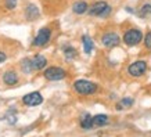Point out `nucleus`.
<instances>
[{"mask_svg": "<svg viewBox=\"0 0 151 137\" xmlns=\"http://www.w3.org/2000/svg\"><path fill=\"white\" fill-rule=\"evenodd\" d=\"M73 90L78 94L87 96V94H93L97 91V85L90 82V80H85V79H79L73 83Z\"/></svg>", "mask_w": 151, "mask_h": 137, "instance_id": "f257e3e1", "label": "nucleus"}, {"mask_svg": "<svg viewBox=\"0 0 151 137\" xmlns=\"http://www.w3.org/2000/svg\"><path fill=\"white\" fill-rule=\"evenodd\" d=\"M111 6H108L105 1H96L94 4L89 9V14L90 15H94V17H101V18H105L111 14Z\"/></svg>", "mask_w": 151, "mask_h": 137, "instance_id": "f03ea898", "label": "nucleus"}, {"mask_svg": "<svg viewBox=\"0 0 151 137\" xmlns=\"http://www.w3.org/2000/svg\"><path fill=\"white\" fill-rule=\"evenodd\" d=\"M143 39V33L140 29H129L124 35V43L126 46H136L139 44Z\"/></svg>", "mask_w": 151, "mask_h": 137, "instance_id": "7ed1b4c3", "label": "nucleus"}, {"mask_svg": "<svg viewBox=\"0 0 151 137\" xmlns=\"http://www.w3.org/2000/svg\"><path fill=\"white\" fill-rule=\"evenodd\" d=\"M146 71H147V62L146 61H142V60H140V61H134V62H132L128 68V73L130 75V76H134V78L144 75Z\"/></svg>", "mask_w": 151, "mask_h": 137, "instance_id": "20e7f679", "label": "nucleus"}, {"mask_svg": "<svg viewBox=\"0 0 151 137\" xmlns=\"http://www.w3.org/2000/svg\"><path fill=\"white\" fill-rule=\"evenodd\" d=\"M43 75L49 80H61V79H64L67 76V72L60 67H50V68H47L45 71Z\"/></svg>", "mask_w": 151, "mask_h": 137, "instance_id": "39448f33", "label": "nucleus"}, {"mask_svg": "<svg viewBox=\"0 0 151 137\" xmlns=\"http://www.w3.org/2000/svg\"><path fill=\"white\" fill-rule=\"evenodd\" d=\"M51 37V31L49 28H42L40 31L37 32L36 37L33 39V46H36V47H42V46H45L49 43Z\"/></svg>", "mask_w": 151, "mask_h": 137, "instance_id": "423d86ee", "label": "nucleus"}, {"mask_svg": "<svg viewBox=\"0 0 151 137\" xmlns=\"http://www.w3.org/2000/svg\"><path fill=\"white\" fill-rule=\"evenodd\" d=\"M22 103L25 105H31V107H35V105H39L43 103V97L39 91H32L27 96L22 97Z\"/></svg>", "mask_w": 151, "mask_h": 137, "instance_id": "0eeeda50", "label": "nucleus"}, {"mask_svg": "<svg viewBox=\"0 0 151 137\" xmlns=\"http://www.w3.org/2000/svg\"><path fill=\"white\" fill-rule=\"evenodd\" d=\"M119 42H121V39L115 32H108L103 35V37H101V43L105 47H115V46L119 44Z\"/></svg>", "mask_w": 151, "mask_h": 137, "instance_id": "6e6552de", "label": "nucleus"}, {"mask_svg": "<svg viewBox=\"0 0 151 137\" xmlns=\"http://www.w3.org/2000/svg\"><path fill=\"white\" fill-rule=\"evenodd\" d=\"M32 61V68L35 71H39V69H43L47 64V60L43 57V55H35L33 58H31Z\"/></svg>", "mask_w": 151, "mask_h": 137, "instance_id": "1a4fd4ad", "label": "nucleus"}, {"mask_svg": "<svg viewBox=\"0 0 151 137\" xmlns=\"http://www.w3.org/2000/svg\"><path fill=\"white\" fill-rule=\"evenodd\" d=\"M3 80H4L6 85L13 86V85H15V83L18 82V76H17V73L13 72V71H7V72L3 75Z\"/></svg>", "mask_w": 151, "mask_h": 137, "instance_id": "9d476101", "label": "nucleus"}, {"mask_svg": "<svg viewBox=\"0 0 151 137\" xmlns=\"http://www.w3.org/2000/svg\"><path fill=\"white\" fill-rule=\"evenodd\" d=\"M72 11L75 14H85L86 11H89V6L86 1H76L72 6Z\"/></svg>", "mask_w": 151, "mask_h": 137, "instance_id": "9b49d317", "label": "nucleus"}, {"mask_svg": "<svg viewBox=\"0 0 151 137\" xmlns=\"http://www.w3.org/2000/svg\"><path fill=\"white\" fill-rule=\"evenodd\" d=\"M82 43H83V50L86 54H90L93 50V40L90 39V36L87 35H83L82 36Z\"/></svg>", "mask_w": 151, "mask_h": 137, "instance_id": "f8f14e48", "label": "nucleus"}, {"mask_svg": "<svg viewBox=\"0 0 151 137\" xmlns=\"http://www.w3.org/2000/svg\"><path fill=\"white\" fill-rule=\"evenodd\" d=\"M25 13H27V18L29 19V21H32V19H35L36 17H39V10H37L36 6H33V4L28 6V9Z\"/></svg>", "mask_w": 151, "mask_h": 137, "instance_id": "ddd939ff", "label": "nucleus"}, {"mask_svg": "<svg viewBox=\"0 0 151 137\" xmlns=\"http://www.w3.org/2000/svg\"><path fill=\"white\" fill-rule=\"evenodd\" d=\"M110 122V119L107 115H103V114H99L96 116H93V123L96 125V126H104Z\"/></svg>", "mask_w": 151, "mask_h": 137, "instance_id": "4468645a", "label": "nucleus"}, {"mask_svg": "<svg viewBox=\"0 0 151 137\" xmlns=\"http://www.w3.org/2000/svg\"><path fill=\"white\" fill-rule=\"evenodd\" d=\"M93 116H90V115L89 114H85L82 116V119H81V126H82L83 129H90L93 126Z\"/></svg>", "mask_w": 151, "mask_h": 137, "instance_id": "2eb2a0df", "label": "nucleus"}, {"mask_svg": "<svg viewBox=\"0 0 151 137\" xmlns=\"http://www.w3.org/2000/svg\"><path fill=\"white\" fill-rule=\"evenodd\" d=\"M21 67H22V71L25 73H31L33 71L32 68V61H31V58H25L22 60V62H21Z\"/></svg>", "mask_w": 151, "mask_h": 137, "instance_id": "dca6fc26", "label": "nucleus"}, {"mask_svg": "<svg viewBox=\"0 0 151 137\" xmlns=\"http://www.w3.org/2000/svg\"><path fill=\"white\" fill-rule=\"evenodd\" d=\"M64 54H65V58L68 60H72L76 57V50L73 49V47H71V46H65L64 47Z\"/></svg>", "mask_w": 151, "mask_h": 137, "instance_id": "f3484780", "label": "nucleus"}, {"mask_svg": "<svg viewBox=\"0 0 151 137\" xmlns=\"http://www.w3.org/2000/svg\"><path fill=\"white\" fill-rule=\"evenodd\" d=\"M139 17H142V18H146L151 14V4H143L142 9L139 10Z\"/></svg>", "mask_w": 151, "mask_h": 137, "instance_id": "a211bd4d", "label": "nucleus"}, {"mask_svg": "<svg viewBox=\"0 0 151 137\" xmlns=\"http://www.w3.org/2000/svg\"><path fill=\"white\" fill-rule=\"evenodd\" d=\"M132 105H133V100L129 98V97H126V98H122V100H121V103L116 105V108H118V110H122V108H128V107H132Z\"/></svg>", "mask_w": 151, "mask_h": 137, "instance_id": "6ab92c4d", "label": "nucleus"}, {"mask_svg": "<svg viewBox=\"0 0 151 137\" xmlns=\"http://www.w3.org/2000/svg\"><path fill=\"white\" fill-rule=\"evenodd\" d=\"M144 44H146V47L148 50H151V31L147 33L146 37H144Z\"/></svg>", "mask_w": 151, "mask_h": 137, "instance_id": "aec40b11", "label": "nucleus"}, {"mask_svg": "<svg viewBox=\"0 0 151 137\" xmlns=\"http://www.w3.org/2000/svg\"><path fill=\"white\" fill-rule=\"evenodd\" d=\"M15 6H17V0H6V7L9 10L15 9Z\"/></svg>", "mask_w": 151, "mask_h": 137, "instance_id": "412c9836", "label": "nucleus"}, {"mask_svg": "<svg viewBox=\"0 0 151 137\" xmlns=\"http://www.w3.org/2000/svg\"><path fill=\"white\" fill-rule=\"evenodd\" d=\"M6 58H7V57H6V54L3 53V51H0V64H1V62H3Z\"/></svg>", "mask_w": 151, "mask_h": 137, "instance_id": "4be33fe9", "label": "nucleus"}]
</instances>
